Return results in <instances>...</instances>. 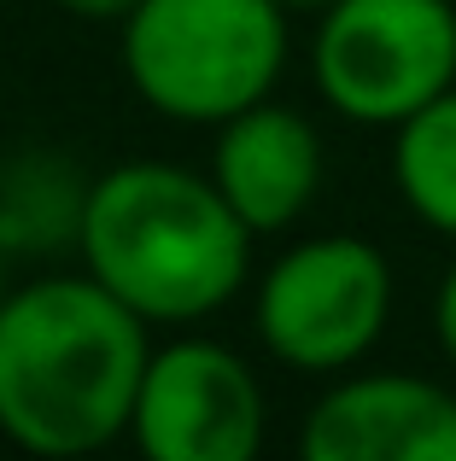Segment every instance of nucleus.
<instances>
[{"label":"nucleus","instance_id":"f257e3e1","mask_svg":"<svg viewBox=\"0 0 456 461\" xmlns=\"http://www.w3.org/2000/svg\"><path fill=\"white\" fill-rule=\"evenodd\" d=\"M147 321L94 275H47L0 304V432L30 456L123 438L147 374Z\"/></svg>","mask_w":456,"mask_h":461},{"label":"nucleus","instance_id":"f03ea898","mask_svg":"<svg viewBox=\"0 0 456 461\" xmlns=\"http://www.w3.org/2000/svg\"><path fill=\"white\" fill-rule=\"evenodd\" d=\"M82 263L141 321H199L246 286L251 228L182 164H117L88 181Z\"/></svg>","mask_w":456,"mask_h":461},{"label":"nucleus","instance_id":"7ed1b4c3","mask_svg":"<svg viewBox=\"0 0 456 461\" xmlns=\"http://www.w3.org/2000/svg\"><path fill=\"white\" fill-rule=\"evenodd\" d=\"M287 65L281 0H141L123 18V70L152 112L228 123L269 100Z\"/></svg>","mask_w":456,"mask_h":461},{"label":"nucleus","instance_id":"20e7f679","mask_svg":"<svg viewBox=\"0 0 456 461\" xmlns=\"http://www.w3.org/2000/svg\"><path fill=\"white\" fill-rule=\"evenodd\" d=\"M310 65L340 117L398 129L456 88V0H333Z\"/></svg>","mask_w":456,"mask_h":461},{"label":"nucleus","instance_id":"39448f33","mask_svg":"<svg viewBox=\"0 0 456 461\" xmlns=\"http://www.w3.org/2000/svg\"><path fill=\"white\" fill-rule=\"evenodd\" d=\"M392 269L369 240L322 234L293 246L258 286V333L287 368L340 374L380 345Z\"/></svg>","mask_w":456,"mask_h":461},{"label":"nucleus","instance_id":"423d86ee","mask_svg":"<svg viewBox=\"0 0 456 461\" xmlns=\"http://www.w3.org/2000/svg\"><path fill=\"white\" fill-rule=\"evenodd\" d=\"M129 432L152 461H251L263 444L258 374L228 345L176 339L152 350Z\"/></svg>","mask_w":456,"mask_h":461},{"label":"nucleus","instance_id":"0eeeda50","mask_svg":"<svg viewBox=\"0 0 456 461\" xmlns=\"http://www.w3.org/2000/svg\"><path fill=\"white\" fill-rule=\"evenodd\" d=\"M305 461H456V397L415 374L340 380L298 432Z\"/></svg>","mask_w":456,"mask_h":461},{"label":"nucleus","instance_id":"6e6552de","mask_svg":"<svg viewBox=\"0 0 456 461\" xmlns=\"http://www.w3.org/2000/svg\"><path fill=\"white\" fill-rule=\"evenodd\" d=\"M217 152H211V181L223 199L240 211L251 234H275V228L298 222L322 187V140L287 105H246L240 117L217 123Z\"/></svg>","mask_w":456,"mask_h":461},{"label":"nucleus","instance_id":"1a4fd4ad","mask_svg":"<svg viewBox=\"0 0 456 461\" xmlns=\"http://www.w3.org/2000/svg\"><path fill=\"white\" fill-rule=\"evenodd\" d=\"M392 176H398L404 204H410L427 228H439L445 240H456V88L398 123Z\"/></svg>","mask_w":456,"mask_h":461},{"label":"nucleus","instance_id":"9d476101","mask_svg":"<svg viewBox=\"0 0 456 461\" xmlns=\"http://www.w3.org/2000/svg\"><path fill=\"white\" fill-rule=\"evenodd\" d=\"M88 187L53 158H18L0 176V246L6 251H53L82 234Z\"/></svg>","mask_w":456,"mask_h":461},{"label":"nucleus","instance_id":"9b49d317","mask_svg":"<svg viewBox=\"0 0 456 461\" xmlns=\"http://www.w3.org/2000/svg\"><path fill=\"white\" fill-rule=\"evenodd\" d=\"M433 333L445 345V357L456 362V269L439 281V298H433Z\"/></svg>","mask_w":456,"mask_h":461},{"label":"nucleus","instance_id":"f8f14e48","mask_svg":"<svg viewBox=\"0 0 456 461\" xmlns=\"http://www.w3.org/2000/svg\"><path fill=\"white\" fill-rule=\"evenodd\" d=\"M59 6L77 12V18H129L141 0H59Z\"/></svg>","mask_w":456,"mask_h":461},{"label":"nucleus","instance_id":"ddd939ff","mask_svg":"<svg viewBox=\"0 0 456 461\" xmlns=\"http://www.w3.org/2000/svg\"><path fill=\"white\" fill-rule=\"evenodd\" d=\"M281 6H287V12H328L333 0H281Z\"/></svg>","mask_w":456,"mask_h":461},{"label":"nucleus","instance_id":"4468645a","mask_svg":"<svg viewBox=\"0 0 456 461\" xmlns=\"http://www.w3.org/2000/svg\"><path fill=\"white\" fill-rule=\"evenodd\" d=\"M6 293H12L6 286V246H0V304H6Z\"/></svg>","mask_w":456,"mask_h":461}]
</instances>
